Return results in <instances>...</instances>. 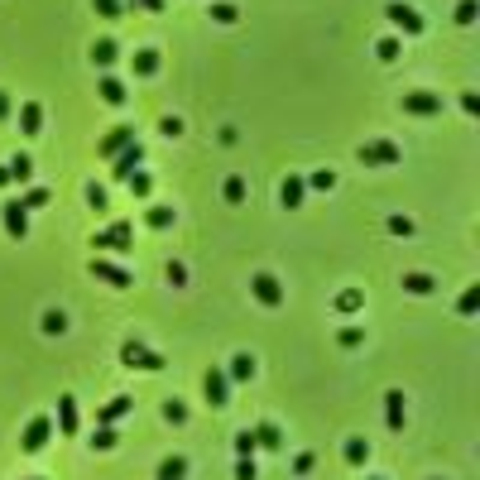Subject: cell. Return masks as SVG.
<instances>
[{
    "label": "cell",
    "instance_id": "6da1fadb",
    "mask_svg": "<svg viewBox=\"0 0 480 480\" xmlns=\"http://www.w3.org/2000/svg\"><path fill=\"white\" fill-rule=\"evenodd\" d=\"M91 250H96V255H130L134 250V226L130 221H115L106 231H96V236H91Z\"/></svg>",
    "mask_w": 480,
    "mask_h": 480
},
{
    "label": "cell",
    "instance_id": "7a4b0ae2",
    "mask_svg": "<svg viewBox=\"0 0 480 480\" xmlns=\"http://www.w3.org/2000/svg\"><path fill=\"white\" fill-rule=\"evenodd\" d=\"M384 15H389V25L403 29L408 39H418V34H423V15H418L408 0H389V5H384Z\"/></svg>",
    "mask_w": 480,
    "mask_h": 480
},
{
    "label": "cell",
    "instance_id": "3957f363",
    "mask_svg": "<svg viewBox=\"0 0 480 480\" xmlns=\"http://www.w3.org/2000/svg\"><path fill=\"white\" fill-rule=\"evenodd\" d=\"M399 144L394 139H365L360 144V163H370V168H389V163H399Z\"/></svg>",
    "mask_w": 480,
    "mask_h": 480
},
{
    "label": "cell",
    "instance_id": "277c9868",
    "mask_svg": "<svg viewBox=\"0 0 480 480\" xmlns=\"http://www.w3.org/2000/svg\"><path fill=\"white\" fill-rule=\"evenodd\" d=\"M120 360H125L130 370H163V365H168L159 350H149L144 341H125V346H120Z\"/></svg>",
    "mask_w": 480,
    "mask_h": 480
},
{
    "label": "cell",
    "instance_id": "5b68a950",
    "mask_svg": "<svg viewBox=\"0 0 480 480\" xmlns=\"http://www.w3.org/2000/svg\"><path fill=\"white\" fill-rule=\"evenodd\" d=\"M0 226H5L10 240H29V212L20 207V197L15 202H0Z\"/></svg>",
    "mask_w": 480,
    "mask_h": 480
},
{
    "label": "cell",
    "instance_id": "8992f818",
    "mask_svg": "<svg viewBox=\"0 0 480 480\" xmlns=\"http://www.w3.org/2000/svg\"><path fill=\"white\" fill-rule=\"evenodd\" d=\"M49 437H53V418H44V413H39V418H29V423H25L20 447H25V452H44V442H49Z\"/></svg>",
    "mask_w": 480,
    "mask_h": 480
},
{
    "label": "cell",
    "instance_id": "52a82bcc",
    "mask_svg": "<svg viewBox=\"0 0 480 480\" xmlns=\"http://www.w3.org/2000/svg\"><path fill=\"white\" fill-rule=\"evenodd\" d=\"M139 163H144V144H139V139H130V144H125V149H120V154L110 159V173H115V178L125 183V178H130Z\"/></svg>",
    "mask_w": 480,
    "mask_h": 480
},
{
    "label": "cell",
    "instance_id": "ba28073f",
    "mask_svg": "<svg viewBox=\"0 0 480 480\" xmlns=\"http://www.w3.org/2000/svg\"><path fill=\"white\" fill-rule=\"evenodd\" d=\"M250 293L260 298L265 308H279V303H284V284H279L274 274H255V279H250Z\"/></svg>",
    "mask_w": 480,
    "mask_h": 480
},
{
    "label": "cell",
    "instance_id": "9c48e42d",
    "mask_svg": "<svg viewBox=\"0 0 480 480\" xmlns=\"http://www.w3.org/2000/svg\"><path fill=\"white\" fill-rule=\"evenodd\" d=\"M403 110H408V115H442V96H437V91H408V96H403Z\"/></svg>",
    "mask_w": 480,
    "mask_h": 480
},
{
    "label": "cell",
    "instance_id": "30bf717a",
    "mask_svg": "<svg viewBox=\"0 0 480 480\" xmlns=\"http://www.w3.org/2000/svg\"><path fill=\"white\" fill-rule=\"evenodd\" d=\"M130 139H134V125H115V130H106L101 139H96V154H101V159H115Z\"/></svg>",
    "mask_w": 480,
    "mask_h": 480
},
{
    "label": "cell",
    "instance_id": "8fae6325",
    "mask_svg": "<svg viewBox=\"0 0 480 480\" xmlns=\"http://www.w3.org/2000/svg\"><path fill=\"white\" fill-rule=\"evenodd\" d=\"M202 389H207V403H212V408H221V403L231 399V379H226V370H221V365H212V370H207V379H202Z\"/></svg>",
    "mask_w": 480,
    "mask_h": 480
},
{
    "label": "cell",
    "instance_id": "7c38bea8",
    "mask_svg": "<svg viewBox=\"0 0 480 480\" xmlns=\"http://www.w3.org/2000/svg\"><path fill=\"white\" fill-rule=\"evenodd\" d=\"M91 279H101V284H110V289H130V284H134L125 269H120V265H110V260H101V255L91 260Z\"/></svg>",
    "mask_w": 480,
    "mask_h": 480
},
{
    "label": "cell",
    "instance_id": "4fadbf2b",
    "mask_svg": "<svg viewBox=\"0 0 480 480\" xmlns=\"http://www.w3.org/2000/svg\"><path fill=\"white\" fill-rule=\"evenodd\" d=\"M58 432L63 437H77V399L72 394H58Z\"/></svg>",
    "mask_w": 480,
    "mask_h": 480
},
{
    "label": "cell",
    "instance_id": "5bb4252c",
    "mask_svg": "<svg viewBox=\"0 0 480 480\" xmlns=\"http://www.w3.org/2000/svg\"><path fill=\"white\" fill-rule=\"evenodd\" d=\"M303 197H308V183H303L298 173H289V178L279 183V202H284V207L293 212V207H303Z\"/></svg>",
    "mask_w": 480,
    "mask_h": 480
},
{
    "label": "cell",
    "instance_id": "9a60e30c",
    "mask_svg": "<svg viewBox=\"0 0 480 480\" xmlns=\"http://www.w3.org/2000/svg\"><path fill=\"white\" fill-rule=\"evenodd\" d=\"M96 91H101V101H106V106H125V96H130V91H125V82H120V77H110V72H101Z\"/></svg>",
    "mask_w": 480,
    "mask_h": 480
},
{
    "label": "cell",
    "instance_id": "2e32d148",
    "mask_svg": "<svg viewBox=\"0 0 480 480\" xmlns=\"http://www.w3.org/2000/svg\"><path fill=\"white\" fill-rule=\"evenodd\" d=\"M250 432H255V447H265V452H279V447H284V432H279V423H255L250 427Z\"/></svg>",
    "mask_w": 480,
    "mask_h": 480
},
{
    "label": "cell",
    "instance_id": "e0dca14e",
    "mask_svg": "<svg viewBox=\"0 0 480 480\" xmlns=\"http://www.w3.org/2000/svg\"><path fill=\"white\" fill-rule=\"evenodd\" d=\"M384 423H389V432H403V389L384 394Z\"/></svg>",
    "mask_w": 480,
    "mask_h": 480
},
{
    "label": "cell",
    "instance_id": "ac0fdd59",
    "mask_svg": "<svg viewBox=\"0 0 480 480\" xmlns=\"http://www.w3.org/2000/svg\"><path fill=\"white\" fill-rule=\"evenodd\" d=\"M130 408H134V399H130V394H120V399H110L106 408H101V413H96V423H106V427H115V423H120V418H125V413H130Z\"/></svg>",
    "mask_w": 480,
    "mask_h": 480
},
{
    "label": "cell",
    "instance_id": "d6986e66",
    "mask_svg": "<svg viewBox=\"0 0 480 480\" xmlns=\"http://www.w3.org/2000/svg\"><path fill=\"white\" fill-rule=\"evenodd\" d=\"M130 68L139 72V77H154V72H159V49H134Z\"/></svg>",
    "mask_w": 480,
    "mask_h": 480
},
{
    "label": "cell",
    "instance_id": "ffe728a7",
    "mask_svg": "<svg viewBox=\"0 0 480 480\" xmlns=\"http://www.w3.org/2000/svg\"><path fill=\"white\" fill-rule=\"evenodd\" d=\"M20 130L25 134L44 130V106H39V101H25V106H20Z\"/></svg>",
    "mask_w": 480,
    "mask_h": 480
},
{
    "label": "cell",
    "instance_id": "44dd1931",
    "mask_svg": "<svg viewBox=\"0 0 480 480\" xmlns=\"http://www.w3.org/2000/svg\"><path fill=\"white\" fill-rule=\"evenodd\" d=\"M115 58H120V44H115V39H96V44H91V63H96V68H110Z\"/></svg>",
    "mask_w": 480,
    "mask_h": 480
},
{
    "label": "cell",
    "instance_id": "7402d4cb",
    "mask_svg": "<svg viewBox=\"0 0 480 480\" xmlns=\"http://www.w3.org/2000/svg\"><path fill=\"white\" fill-rule=\"evenodd\" d=\"M5 168H10V183H20V187L34 178V159H29V154H15V159L5 163Z\"/></svg>",
    "mask_w": 480,
    "mask_h": 480
},
{
    "label": "cell",
    "instance_id": "603a6c76",
    "mask_svg": "<svg viewBox=\"0 0 480 480\" xmlns=\"http://www.w3.org/2000/svg\"><path fill=\"white\" fill-rule=\"evenodd\" d=\"M226 379H236V384L255 379V355H250V350H245V355H236V360H231V370H226Z\"/></svg>",
    "mask_w": 480,
    "mask_h": 480
},
{
    "label": "cell",
    "instance_id": "cb8c5ba5",
    "mask_svg": "<svg viewBox=\"0 0 480 480\" xmlns=\"http://www.w3.org/2000/svg\"><path fill=\"white\" fill-rule=\"evenodd\" d=\"M183 476H187V461H183V456H163L159 471H154V480H183Z\"/></svg>",
    "mask_w": 480,
    "mask_h": 480
},
{
    "label": "cell",
    "instance_id": "d4e9b609",
    "mask_svg": "<svg viewBox=\"0 0 480 480\" xmlns=\"http://www.w3.org/2000/svg\"><path fill=\"white\" fill-rule=\"evenodd\" d=\"M370 461V442L365 437H346V466H365Z\"/></svg>",
    "mask_w": 480,
    "mask_h": 480
},
{
    "label": "cell",
    "instance_id": "484cf974",
    "mask_svg": "<svg viewBox=\"0 0 480 480\" xmlns=\"http://www.w3.org/2000/svg\"><path fill=\"white\" fill-rule=\"evenodd\" d=\"M144 226H149V231H168V226H173V207H149Z\"/></svg>",
    "mask_w": 480,
    "mask_h": 480
},
{
    "label": "cell",
    "instance_id": "4316f807",
    "mask_svg": "<svg viewBox=\"0 0 480 480\" xmlns=\"http://www.w3.org/2000/svg\"><path fill=\"white\" fill-rule=\"evenodd\" d=\"M221 197H226L231 207H240V202H245V178H236V173H231V178L221 183Z\"/></svg>",
    "mask_w": 480,
    "mask_h": 480
},
{
    "label": "cell",
    "instance_id": "83f0119b",
    "mask_svg": "<svg viewBox=\"0 0 480 480\" xmlns=\"http://www.w3.org/2000/svg\"><path fill=\"white\" fill-rule=\"evenodd\" d=\"M336 308H341V312H360V308H365V293H360V289H341V293H336Z\"/></svg>",
    "mask_w": 480,
    "mask_h": 480
},
{
    "label": "cell",
    "instance_id": "f1b7e54d",
    "mask_svg": "<svg viewBox=\"0 0 480 480\" xmlns=\"http://www.w3.org/2000/svg\"><path fill=\"white\" fill-rule=\"evenodd\" d=\"M403 289H408V293H432L437 279H432V274H403Z\"/></svg>",
    "mask_w": 480,
    "mask_h": 480
},
{
    "label": "cell",
    "instance_id": "f546056e",
    "mask_svg": "<svg viewBox=\"0 0 480 480\" xmlns=\"http://www.w3.org/2000/svg\"><path fill=\"white\" fill-rule=\"evenodd\" d=\"M20 207H25V212H39V207H49V187H25Z\"/></svg>",
    "mask_w": 480,
    "mask_h": 480
},
{
    "label": "cell",
    "instance_id": "4dcf8cb0",
    "mask_svg": "<svg viewBox=\"0 0 480 480\" xmlns=\"http://www.w3.org/2000/svg\"><path fill=\"white\" fill-rule=\"evenodd\" d=\"M87 207H91V212H110V197H106L101 183H87Z\"/></svg>",
    "mask_w": 480,
    "mask_h": 480
},
{
    "label": "cell",
    "instance_id": "1f68e13d",
    "mask_svg": "<svg viewBox=\"0 0 480 480\" xmlns=\"http://www.w3.org/2000/svg\"><path fill=\"white\" fill-rule=\"evenodd\" d=\"M125 183H130V192H134V197H149V192H154V178H149L144 168H134V173L125 178Z\"/></svg>",
    "mask_w": 480,
    "mask_h": 480
},
{
    "label": "cell",
    "instance_id": "d6a6232c",
    "mask_svg": "<svg viewBox=\"0 0 480 480\" xmlns=\"http://www.w3.org/2000/svg\"><path fill=\"white\" fill-rule=\"evenodd\" d=\"M480 308V284H471V289H466V293L456 298V312H461V317H471V312H476Z\"/></svg>",
    "mask_w": 480,
    "mask_h": 480
},
{
    "label": "cell",
    "instance_id": "836d02e7",
    "mask_svg": "<svg viewBox=\"0 0 480 480\" xmlns=\"http://www.w3.org/2000/svg\"><path fill=\"white\" fill-rule=\"evenodd\" d=\"M303 183L312 187V192H331V187H336V173H331V168H317V173H312V178H303Z\"/></svg>",
    "mask_w": 480,
    "mask_h": 480
},
{
    "label": "cell",
    "instance_id": "e575fe53",
    "mask_svg": "<svg viewBox=\"0 0 480 480\" xmlns=\"http://www.w3.org/2000/svg\"><path fill=\"white\" fill-rule=\"evenodd\" d=\"M44 331H49V336H63V331H68V312L49 308V312H44Z\"/></svg>",
    "mask_w": 480,
    "mask_h": 480
},
{
    "label": "cell",
    "instance_id": "d590c367",
    "mask_svg": "<svg viewBox=\"0 0 480 480\" xmlns=\"http://www.w3.org/2000/svg\"><path fill=\"white\" fill-rule=\"evenodd\" d=\"M115 442H120V437H115V427H96V432H91V447H101V452H110V447H115Z\"/></svg>",
    "mask_w": 480,
    "mask_h": 480
},
{
    "label": "cell",
    "instance_id": "8d00e7d4",
    "mask_svg": "<svg viewBox=\"0 0 480 480\" xmlns=\"http://www.w3.org/2000/svg\"><path fill=\"white\" fill-rule=\"evenodd\" d=\"M336 341H341L346 350H355V346H365V331H360V327H341V331H336Z\"/></svg>",
    "mask_w": 480,
    "mask_h": 480
},
{
    "label": "cell",
    "instance_id": "74e56055",
    "mask_svg": "<svg viewBox=\"0 0 480 480\" xmlns=\"http://www.w3.org/2000/svg\"><path fill=\"white\" fill-rule=\"evenodd\" d=\"M163 418H168V423H187V403L183 399H163Z\"/></svg>",
    "mask_w": 480,
    "mask_h": 480
},
{
    "label": "cell",
    "instance_id": "f35d334b",
    "mask_svg": "<svg viewBox=\"0 0 480 480\" xmlns=\"http://www.w3.org/2000/svg\"><path fill=\"white\" fill-rule=\"evenodd\" d=\"M236 15H240V10H236V5H226V0H216V5H212L216 25H236Z\"/></svg>",
    "mask_w": 480,
    "mask_h": 480
},
{
    "label": "cell",
    "instance_id": "ab89813d",
    "mask_svg": "<svg viewBox=\"0 0 480 480\" xmlns=\"http://www.w3.org/2000/svg\"><path fill=\"white\" fill-rule=\"evenodd\" d=\"M91 10L101 15V20H120L125 10H120V0H91Z\"/></svg>",
    "mask_w": 480,
    "mask_h": 480
},
{
    "label": "cell",
    "instance_id": "60d3db41",
    "mask_svg": "<svg viewBox=\"0 0 480 480\" xmlns=\"http://www.w3.org/2000/svg\"><path fill=\"white\" fill-rule=\"evenodd\" d=\"M374 53L384 58V63H394V58H399V39H394V34H389V39H379V44H374Z\"/></svg>",
    "mask_w": 480,
    "mask_h": 480
},
{
    "label": "cell",
    "instance_id": "b9f144b4",
    "mask_svg": "<svg viewBox=\"0 0 480 480\" xmlns=\"http://www.w3.org/2000/svg\"><path fill=\"white\" fill-rule=\"evenodd\" d=\"M255 476H260L255 456H240V461H236V480H255Z\"/></svg>",
    "mask_w": 480,
    "mask_h": 480
},
{
    "label": "cell",
    "instance_id": "7bdbcfd3",
    "mask_svg": "<svg viewBox=\"0 0 480 480\" xmlns=\"http://www.w3.org/2000/svg\"><path fill=\"white\" fill-rule=\"evenodd\" d=\"M236 456H255V432H250V427L236 432Z\"/></svg>",
    "mask_w": 480,
    "mask_h": 480
},
{
    "label": "cell",
    "instance_id": "ee69618b",
    "mask_svg": "<svg viewBox=\"0 0 480 480\" xmlns=\"http://www.w3.org/2000/svg\"><path fill=\"white\" fill-rule=\"evenodd\" d=\"M476 0H461V5H456V20H461V25H476Z\"/></svg>",
    "mask_w": 480,
    "mask_h": 480
},
{
    "label": "cell",
    "instance_id": "f6af8a7d",
    "mask_svg": "<svg viewBox=\"0 0 480 480\" xmlns=\"http://www.w3.org/2000/svg\"><path fill=\"white\" fill-rule=\"evenodd\" d=\"M159 130L168 134V139H178V134H183V120H178V115H163V120H159Z\"/></svg>",
    "mask_w": 480,
    "mask_h": 480
},
{
    "label": "cell",
    "instance_id": "bcb514c9",
    "mask_svg": "<svg viewBox=\"0 0 480 480\" xmlns=\"http://www.w3.org/2000/svg\"><path fill=\"white\" fill-rule=\"evenodd\" d=\"M163 279H168L173 289H183V284H187V269L183 265H168V269H163Z\"/></svg>",
    "mask_w": 480,
    "mask_h": 480
},
{
    "label": "cell",
    "instance_id": "7dc6e473",
    "mask_svg": "<svg viewBox=\"0 0 480 480\" xmlns=\"http://www.w3.org/2000/svg\"><path fill=\"white\" fill-rule=\"evenodd\" d=\"M389 231H394V236H413V221H408V216H389Z\"/></svg>",
    "mask_w": 480,
    "mask_h": 480
},
{
    "label": "cell",
    "instance_id": "c3c4849f",
    "mask_svg": "<svg viewBox=\"0 0 480 480\" xmlns=\"http://www.w3.org/2000/svg\"><path fill=\"white\" fill-rule=\"evenodd\" d=\"M312 466H317V461H312V452H298V456H293V471H298V476H308Z\"/></svg>",
    "mask_w": 480,
    "mask_h": 480
},
{
    "label": "cell",
    "instance_id": "681fc988",
    "mask_svg": "<svg viewBox=\"0 0 480 480\" xmlns=\"http://www.w3.org/2000/svg\"><path fill=\"white\" fill-rule=\"evenodd\" d=\"M461 110H466V115H480V96H476V91L461 96Z\"/></svg>",
    "mask_w": 480,
    "mask_h": 480
},
{
    "label": "cell",
    "instance_id": "f907efd6",
    "mask_svg": "<svg viewBox=\"0 0 480 480\" xmlns=\"http://www.w3.org/2000/svg\"><path fill=\"white\" fill-rule=\"evenodd\" d=\"M5 120H10V96L0 91V125H5Z\"/></svg>",
    "mask_w": 480,
    "mask_h": 480
},
{
    "label": "cell",
    "instance_id": "816d5d0a",
    "mask_svg": "<svg viewBox=\"0 0 480 480\" xmlns=\"http://www.w3.org/2000/svg\"><path fill=\"white\" fill-rule=\"evenodd\" d=\"M134 5H144V10H154V15L163 10V0H134Z\"/></svg>",
    "mask_w": 480,
    "mask_h": 480
},
{
    "label": "cell",
    "instance_id": "f5cc1de1",
    "mask_svg": "<svg viewBox=\"0 0 480 480\" xmlns=\"http://www.w3.org/2000/svg\"><path fill=\"white\" fill-rule=\"evenodd\" d=\"M0 187H10V168H0Z\"/></svg>",
    "mask_w": 480,
    "mask_h": 480
},
{
    "label": "cell",
    "instance_id": "db71d44e",
    "mask_svg": "<svg viewBox=\"0 0 480 480\" xmlns=\"http://www.w3.org/2000/svg\"><path fill=\"white\" fill-rule=\"evenodd\" d=\"M365 480H379V476H365Z\"/></svg>",
    "mask_w": 480,
    "mask_h": 480
}]
</instances>
